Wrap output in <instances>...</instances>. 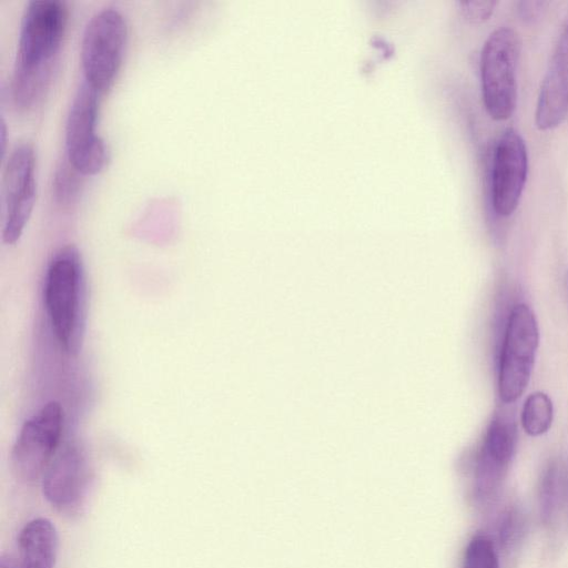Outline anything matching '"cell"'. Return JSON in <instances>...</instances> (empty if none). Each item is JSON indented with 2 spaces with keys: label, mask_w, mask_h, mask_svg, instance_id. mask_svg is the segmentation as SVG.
Returning <instances> with one entry per match:
<instances>
[{
  "label": "cell",
  "mask_w": 568,
  "mask_h": 568,
  "mask_svg": "<svg viewBox=\"0 0 568 568\" xmlns=\"http://www.w3.org/2000/svg\"><path fill=\"white\" fill-rule=\"evenodd\" d=\"M554 417L550 397L544 392L530 394L523 406L521 425L530 436H539L548 432Z\"/></svg>",
  "instance_id": "obj_15"
},
{
  "label": "cell",
  "mask_w": 568,
  "mask_h": 568,
  "mask_svg": "<svg viewBox=\"0 0 568 568\" xmlns=\"http://www.w3.org/2000/svg\"><path fill=\"white\" fill-rule=\"evenodd\" d=\"M523 519L516 509L505 511L499 525V539L505 546L513 545L521 535Z\"/></svg>",
  "instance_id": "obj_17"
},
{
  "label": "cell",
  "mask_w": 568,
  "mask_h": 568,
  "mask_svg": "<svg viewBox=\"0 0 568 568\" xmlns=\"http://www.w3.org/2000/svg\"><path fill=\"white\" fill-rule=\"evenodd\" d=\"M568 477L565 468L552 462L542 473L539 484V508L545 524H550L567 499Z\"/></svg>",
  "instance_id": "obj_14"
},
{
  "label": "cell",
  "mask_w": 568,
  "mask_h": 568,
  "mask_svg": "<svg viewBox=\"0 0 568 568\" xmlns=\"http://www.w3.org/2000/svg\"><path fill=\"white\" fill-rule=\"evenodd\" d=\"M463 568H499L495 545L485 535H477L467 545Z\"/></svg>",
  "instance_id": "obj_16"
},
{
  "label": "cell",
  "mask_w": 568,
  "mask_h": 568,
  "mask_svg": "<svg viewBox=\"0 0 568 568\" xmlns=\"http://www.w3.org/2000/svg\"><path fill=\"white\" fill-rule=\"evenodd\" d=\"M43 301L59 344L67 353L78 354L85 331L87 292L81 255L74 245L61 247L50 261Z\"/></svg>",
  "instance_id": "obj_2"
},
{
  "label": "cell",
  "mask_w": 568,
  "mask_h": 568,
  "mask_svg": "<svg viewBox=\"0 0 568 568\" xmlns=\"http://www.w3.org/2000/svg\"><path fill=\"white\" fill-rule=\"evenodd\" d=\"M527 175L525 141L516 130L507 129L496 141L490 166V202L497 215L505 217L516 211Z\"/></svg>",
  "instance_id": "obj_10"
},
{
  "label": "cell",
  "mask_w": 568,
  "mask_h": 568,
  "mask_svg": "<svg viewBox=\"0 0 568 568\" xmlns=\"http://www.w3.org/2000/svg\"><path fill=\"white\" fill-rule=\"evenodd\" d=\"M68 23V8L59 0L30 1L21 19L11 81L12 99L31 108L43 94Z\"/></svg>",
  "instance_id": "obj_1"
},
{
  "label": "cell",
  "mask_w": 568,
  "mask_h": 568,
  "mask_svg": "<svg viewBox=\"0 0 568 568\" xmlns=\"http://www.w3.org/2000/svg\"><path fill=\"white\" fill-rule=\"evenodd\" d=\"M63 410L58 402H49L22 425L11 450L16 476L24 483L42 477L60 445Z\"/></svg>",
  "instance_id": "obj_7"
},
{
  "label": "cell",
  "mask_w": 568,
  "mask_h": 568,
  "mask_svg": "<svg viewBox=\"0 0 568 568\" xmlns=\"http://www.w3.org/2000/svg\"><path fill=\"white\" fill-rule=\"evenodd\" d=\"M547 6L545 1H521L518 3V12L524 20L532 21L542 16Z\"/></svg>",
  "instance_id": "obj_20"
},
{
  "label": "cell",
  "mask_w": 568,
  "mask_h": 568,
  "mask_svg": "<svg viewBox=\"0 0 568 568\" xmlns=\"http://www.w3.org/2000/svg\"><path fill=\"white\" fill-rule=\"evenodd\" d=\"M538 344L534 312L524 303L515 305L507 321L499 361L498 395L504 404L516 402L527 388Z\"/></svg>",
  "instance_id": "obj_6"
},
{
  "label": "cell",
  "mask_w": 568,
  "mask_h": 568,
  "mask_svg": "<svg viewBox=\"0 0 568 568\" xmlns=\"http://www.w3.org/2000/svg\"><path fill=\"white\" fill-rule=\"evenodd\" d=\"M126 40V21L114 8L100 10L85 26L81 41L84 82L100 95L109 91L116 79Z\"/></svg>",
  "instance_id": "obj_4"
},
{
  "label": "cell",
  "mask_w": 568,
  "mask_h": 568,
  "mask_svg": "<svg viewBox=\"0 0 568 568\" xmlns=\"http://www.w3.org/2000/svg\"><path fill=\"white\" fill-rule=\"evenodd\" d=\"M58 542L57 529L49 519L39 517L28 521L18 538V568H54Z\"/></svg>",
  "instance_id": "obj_13"
},
{
  "label": "cell",
  "mask_w": 568,
  "mask_h": 568,
  "mask_svg": "<svg viewBox=\"0 0 568 568\" xmlns=\"http://www.w3.org/2000/svg\"><path fill=\"white\" fill-rule=\"evenodd\" d=\"M93 468L84 446L68 440L59 446L41 477L42 495L59 514L80 517L93 488Z\"/></svg>",
  "instance_id": "obj_5"
},
{
  "label": "cell",
  "mask_w": 568,
  "mask_h": 568,
  "mask_svg": "<svg viewBox=\"0 0 568 568\" xmlns=\"http://www.w3.org/2000/svg\"><path fill=\"white\" fill-rule=\"evenodd\" d=\"M496 1H467L463 2L465 14L474 21L487 20L494 12Z\"/></svg>",
  "instance_id": "obj_19"
},
{
  "label": "cell",
  "mask_w": 568,
  "mask_h": 568,
  "mask_svg": "<svg viewBox=\"0 0 568 568\" xmlns=\"http://www.w3.org/2000/svg\"><path fill=\"white\" fill-rule=\"evenodd\" d=\"M100 94L87 82L78 89L65 123L67 158L81 175H94L105 165L108 150L97 133Z\"/></svg>",
  "instance_id": "obj_8"
},
{
  "label": "cell",
  "mask_w": 568,
  "mask_h": 568,
  "mask_svg": "<svg viewBox=\"0 0 568 568\" xmlns=\"http://www.w3.org/2000/svg\"><path fill=\"white\" fill-rule=\"evenodd\" d=\"M516 424L509 414L498 413L491 419L485 436L477 466V489L483 497L499 488L513 458Z\"/></svg>",
  "instance_id": "obj_11"
},
{
  "label": "cell",
  "mask_w": 568,
  "mask_h": 568,
  "mask_svg": "<svg viewBox=\"0 0 568 568\" xmlns=\"http://www.w3.org/2000/svg\"><path fill=\"white\" fill-rule=\"evenodd\" d=\"M34 150L30 143L17 145L4 168L2 180V240L14 244L22 235L37 197Z\"/></svg>",
  "instance_id": "obj_9"
},
{
  "label": "cell",
  "mask_w": 568,
  "mask_h": 568,
  "mask_svg": "<svg viewBox=\"0 0 568 568\" xmlns=\"http://www.w3.org/2000/svg\"><path fill=\"white\" fill-rule=\"evenodd\" d=\"M568 118V21L564 27L540 84L535 123L551 130Z\"/></svg>",
  "instance_id": "obj_12"
},
{
  "label": "cell",
  "mask_w": 568,
  "mask_h": 568,
  "mask_svg": "<svg viewBox=\"0 0 568 568\" xmlns=\"http://www.w3.org/2000/svg\"><path fill=\"white\" fill-rule=\"evenodd\" d=\"M0 568H17L10 555L2 554L0 557Z\"/></svg>",
  "instance_id": "obj_21"
},
{
  "label": "cell",
  "mask_w": 568,
  "mask_h": 568,
  "mask_svg": "<svg viewBox=\"0 0 568 568\" xmlns=\"http://www.w3.org/2000/svg\"><path fill=\"white\" fill-rule=\"evenodd\" d=\"M71 164L64 165L62 170L58 173L55 178V191L57 195L64 200L65 197H69L72 195L75 191V175L74 173H78L74 169L72 172H70Z\"/></svg>",
  "instance_id": "obj_18"
},
{
  "label": "cell",
  "mask_w": 568,
  "mask_h": 568,
  "mask_svg": "<svg viewBox=\"0 0 568 568\" xmlns=\"http://www.w3.org/2000/svg\"><path fill=\"white\" fill-rule=\"evenodd\" d=\"M520 38L510 27L495 29L480 53V82L485 108L498 121L508 119L517 100Z\"/></svg>",
  "instance_id": "obj_3"
}]
</instances>
